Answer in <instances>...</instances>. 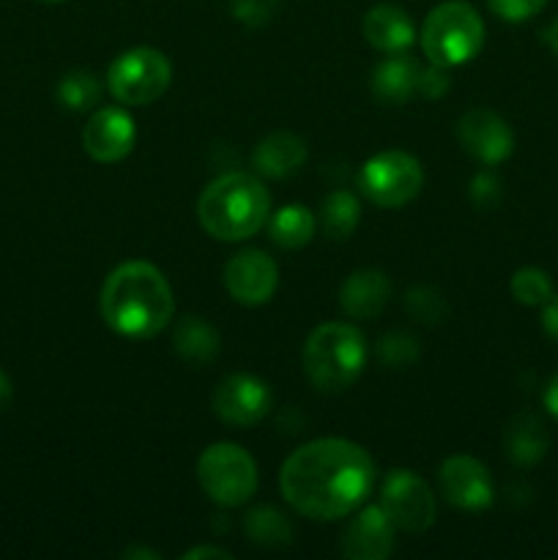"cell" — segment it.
Returning a JSON list of instances; mask_svg holds the SVG:
<instances>
[{
    "instance_id": "cell-1",
    "label": "cell",
    "mask_w": 558,
    "mask_h": 560,
    "mask_svg": "<svg viewBox=\"0 0 558 560\" xmlns=\"http://www.w3.org/2000/svg\"><path fill=\"white\" fill-rule=\"evenodd\" d=\"M372 481L375 463L359 443L321 438L284 459L279 490L299 514L332 523L348 517L367 501Z\"/></svg>"
},
{
    "instance_id": "cell-2",
    "label": "cell",
    "mask_w": 558,
    "mask_h": 560,
    "mask_svg": "<svg viewBox=\"0 0 558 560\" xmlns=\"http://www.w3.org/2000/svg\"><path fill=\"white\" fill-rule=\"evenodd\" d=\"M104 323L126 339H151L170 326L175 312L173 290L164 273L146 260L115 268L98 299Z\"/></svg>"
},
{
    "instance_id": "cell-3",
    "label": "cell",
    "mask_w": 558,
    "mask_h": 560,
    "mask_svg": "<svg viewBox=\"0 0 558 560\" xmlns=\"http://www.w3.org/2000/svg\"><path fill=\"white\" fill-rule=\"evenodd\" d=\"M271 217L268 189L249 173H224L202 189L197 219L219 241L252 238Z\"/></svg>"
},
{
    "instance_id": "cell-4",
    "label": "cell",
    "mask_w": 558,
    "mask_h": 560,
    "mask_svg": "<svg viewBox=\"0 0 558 560\" xmlns=\"http://www.w3.org/2000/svg\"><path fill=\"white\" fill-rule=\"evenodd\" d=\"M304 372L317 392L337 394L359 381L367 364V345L359 328L348 323H323L306 337Z\"/></svg>"
},
{
    "instance_id": "cell-5",
    "label": "cell",
    "mask_w": 558,
    "mask_h": 560,
    "mask_svg": "<svg viewBox=\"0 0 558 560\" xmlns=\"http://www.w3.org/2000/svg\"><path fill=\"white\" fill-rule=\"evenodd\" d=\"M485 22L479 11L465 0L435 5L421 25V49L438 66H463L481 52Z\"/></svg>"
},
{
    "instance_id": "cell-6",
    "label": "cell",
    "mask_w": 558,
    "mask_h": 560,
    "mask_svg": "<svg viewBox=\"0 0 558 560\" xmlns=\"http://www.w3.org/2000/svg\"><path fill=\"white\" fill-rule=\"evenodd\" d=\"M197 481L219 506H241L257 490V465L235 443H213L197 459Z\"/></svg>"
},
{
    "instance_id": "cell-7",
    "label": "cell",
    "mask_w": 558,
    "mask_h": 560,
    "mask_svg": "<svg viewBox=\"0 0 558 560\" xmlns=\"http://www.w3.org/2000/svg\"><path fill=\"white\" fill-rule=\"evenodd\" d=\"M173 82L167 55L153 47H135L118 55L107 71V91L124 107H142L164 96Z\"/></svg>"
},
{
    "instance_id": "cell-8",
    "label": "cell",
    "mask_w": 558,
    "mask_h": 560,
    "mask_svg": "<svg viewBox=\"0 0 558 560\" xmlns=\"http://www.w3.org/2000/svg\"><path fill=\"white\" fill-rule=\"evenodd\" d=\"M425 184L419 159L405 151H381L367 159L359 173V189L367 200L381 208H403L414 200Z\"/></svg>"
},
{
    "instance_id": "cell-9",
    "label": "cell",
    "mask_w": 558,
    "mask_h": 560,
    "mask_svg": "<svg viewBox=\"0 0 558 560\" xmlns=\"http://www.w3.org/2000/svg\"><path fill=\"white\" fill-rule=\"evenodd\" d=\"M394 528L405 534H425L435 523V498L427 481L414 470H392L381 487V503Z\"/></svg>"
},
{
    "instance_id": "cell-10",
    "label": "cell",
    "mask_w": 558,
    "mask_h": 560,
    "mask_svg": "<svg viewBox=\"0 0 558 560\" xmlns=\"http://www.w3.org/2000/svg\"><path fill=\"white\" fill-rule=\"evenodd\" d=\"M271 402L274 397L266 381L246 375V372L222 377L211 397L213 413L230 427H255L257 421L266 419Z\"/></svg>"
},
{
    "instance_id": "cell-11",
    "label": "cell",
    "mask_w": 558,
    "mask_h": 560,
    "mask_svg": "<svg viewBox=\"0 0 558 560\" xmlns=\"http://www.w3.org/2000/svg\"><path fill=\"white\" fill-rule=\"evenodd\" d=\"M438 485H441L443 498L463 512H485L496 498L490 470L468 454H454L443 459L438 470Z\"/></svg>"
},
{
    "instance_id": "cell-12",
    "label": "cell",
    "mask_w": 558,
    "mask_h": 560,
    "mask_svg": "<svg viewBox=\"0 0 558 560\" xmlns=\"http://www.w3.org/2000/svg\"><path fill=\"white\" fill-rule=\"evenodd\" d=\"M224 288H228L230 299L244 306L266 304L279 288L277 262L266 252H241V255L230 257L224 266Z\"/></svg>"
},
{
    "instance_id": "cell-13",
    "label": "cell",
    "mask_w": 558,
    "mask_h": 560,
    "mask_svg": "<svg viewBox=\"0 0 558 560\" xmlns=\"http://www.w3.org/2000/svg\"><path fill=\"white\" fill-rule=\"evenodd\" d=\"M137 142L135 120L126 109L104 107L91 115L82 129V148L93 162L115 164L131 153Z\"/></svg>"
},
{
    "instance_id": "cell-14",
    "label": "cell",
    "mask_w": 558,
    "mask_h": 560,
    "mask_svg": "<svg viewBox=\"0 0 558 560\" xmlns=\"http://www.w3.org/2000/svg\"><path fill=\"white\" fill-rule=\"evenodd\" d=\"M457 140L481 164H501L514 151L512 129L490 109H468L457 124Z\"/></svg>"
},
{
    "instance_id": "cell-15",
    "label": "cell",
    "mask_w": 558,
    "mask_h": 560,
    "mask_svg": "<svg viewBox=\"0 0 558 560\" xmlns=\"http://www.w3.org/2000/svg\"><path fill=\"white\" fill-rule=\"evenodd\" d=\"M394 525L381 506H364L345 525L339 552L350 560H383L392 556Z\"/></svg>"
},
{
    "instance_id": "cell-16",
    "label": "cell",
    "mask_w": 558,
    "mask_h": 560,
    "mask_svg": "<svg viewBox=\"0 0 558 560\" xmlns=\"http://www.w3.org/2000/svg\"><path fill=\"white\" fill-rule=\"evenodd\" d=\"M392 295V282L377 268H359L350 273L339 290V306L353 320H372L381 315Z\"/></svg>"
},
{
    "instance_id": "cell-17",
    "label": "cell",
    "mask_w": 558,
    "mask_h": 560,
    "mask_svg": "<svg viewBox=\"0 0 558 560\" xmlns=\"http://www.w3.org/2000/svg\"><path fill=\"white\" fill-rule=\"evenodd\" d=\"M364 38L377 52H405L416 42L414 20L405 9L394 3H381L367 11L364 16Z\"/></svg>"
},
{
    "instance_id": "cell-18",
    "label": "cell",
    "mask_w": 558,
    "mask_h": 560,
    "mask_svg": "<svg viewBox=\"0 0 558 560\" xmlns=\"http://www.w3.org/2000/svg\"><path fill=\"white\" fill-rule=\"evenodd\" d=\"M419 71L421 66L410 55H388L372 74V93L381 104H405L414 93H419Z\"/></svg>"
},
{
    "instance_id": "cell-19",
    "label": "cell",
    "mask_w": 558,
    "mask_h": 560,
    "mask_svg": "<svg viewBox=\"0 0 558 560\" xmlns=\"http://www.w3.org/2000/svg\"><path fill=\"white\" fill-rule=\"evenodd\" d=\"M252 159H255L257 173L268 175V178H288L304 167L306 145L301 137L290 135V131H277L255 148Z\"/></svg>"
},
{
    "instance_id": "cell-20",
    "label": "cell",
    "mask_w": 558,
    "mask_h": 560,
    "mask_svg": "<svg viewBox=\"0 0 558 560\" xmlns=\"http://www.w3.org/2000/svg\"><path fill=\"white\" fill-rule=\"evenodd\" d=\"M173 348L189 364H208L219 355V331L206 317H184L173 331Z\"/></svg>"
},
{
    "instance_id": "cell-21",
    "label": "cell",
    "mask_w": 558,
    "mask_h": 560,
    "mask_svg": "<svg viewBox=\"0 0 558 560\" xmlns=\"http://www.w3.org/2000/svg\"><path fill=\"white\" fill-rule=\"evenodd\" d=\"M550 438L536 416L523 413L507 427V454L514 465H536L547 454Z\"/></svg>"
},
{
    "instance_id": "cell-22",
    "label": "cell",
    "mask_w": 558,
    "mask_h": 560,
    "mask_svg": "<svg viewBox=\"0 0 558 560\" xmlns=\"http://www.w3.org/2000/svg\"><path fill=\"white\" fill-rule=\"evenodd\" d=\"M315 213L306 206H284L277 213L268 217V238L279 246V249H301L315 235Z\"/></svg>"
},
{
    "instance_id": "cell-23",
    "label": "cell",
    "mask_w": 558,
    "mask_h": 560,
    "mask_svg": "<svg viewBox=\"0 0 558 560\" xmlns=\"http://www.w3.org/2000/svg\"><path fill=\"white\" fill-rule=\"evenodd\" d=\"M361 219V206L356 200L353 191L337 189L332 195H326L321 206V222L323 230H326L328 238L334 241H345L353 235V230L359 228Z\"/></svg>"
},
{
    "instance_id": "cell-24",
    "label": "cell",
    "mask_w": 558,
    "mask_h": 560,
    "mask_svg": "<svg viewBox=\"0 0 558 560\" xmlns=\"http://www.w3.org/2000/svg\"><path fill=\"white\" fill-rule=\"evenodd\" d=\"M244 530L246 539H252V545L271 547V550L288 547L290 541H293V528H290L288 517L271 506H260L255 509V512L246 514Z\"/></svg>"
},
{
    "instance_id": "cell-25",
    "label": "cell",
    "mask_w": 558,
    "mask_h": 560,
    "mask_svg": "<svg viewBox=\"0 0 558 560\" xmlns=\"http://www.w3.org/2000/svg\"><path fill=\"white\" fill-rule=\"evenodd\" d=\"M102 96V82L91 71H69L58 82V102L69 109H88Z\"/></svg>"
},
{
    "instance_id": "cell-26",
    "label": "cell",
    "mask_w": 558,
    "mask_h": 560,
    "mask_svg": "<svg viewBox=\"0 0 558 560\" xmlns=\"http://www.w3.org/2000/svg\"><path fill=\"white\" fill-rule=\"evenodd\" d=\"M512 295L523 306H545L553 295V282L542 268L525 266L514 271Z\"/></svg>"
},
{
    "instance_id": "cell-27",
    "label": "cell",
    "mask_w": 558,
    "mask_h": 560,
    "mask_svg": "<svg viewBox=\"0 0 558 560\" xmlns=\"http://www.w3.org/2000/svg\"><path fill=\"white\" fill-rule=\"evenodd\" d=\"M405 306H408L410 315L419 317L421 323H438L443 317V299L438 293H432L430 288L410 290Z\"/></svg>"
},
{
    "instance_id": "cell-28",
    "label": "cell",
    "mask_w": 558,
    "mask_h": 560,
    "mask_svg": "<svg viewBox=\"0 0 558 560\" xmlns=\"http://www.w3.org/2000/svg\"><path fill=\"white\" fill-rule=\"evenodd\" d=\"M277 5L279 0H230V11H233L235 20L249 27L266 25L274 11H277Z\"/></svg>"
},
{
    "instance_id": "cell-29",
    "label": "cell",
    "mask_w": 558,
    "mask_h": 560,
    "mask_svg": "<svg viewBox=\"0 0 558 560\" xmlns=\"http://www.w3.org/2000/svg\"><path fill=\"white\" fill-rule=\"evenodd\" d=\"M547 0H487L490 11L507 22H525L545 9Z\"/></svg>"
},
{
    "instance_id": "cell-30",
    "label": "cell",
    "mask_w": 558,
    "mask_h": 560,
    "mask_svg": "<svg viewBox=\"0 0 558 560\" xmlns=\"http://www.w3.org/2000/svg\"><path fill=\"white\" fill-rule=\"evenodd\" d=\"M381 355L386 364L405 366L416 361V339L405 337V334H392V337L381 339Z\"/></svg>"
},
{
    "instance_id": "cell-31",
    "label": "cell",
    "mask_w": 558,
    "mask_h": 560,
    "mask_svg": "<svg viewBox=\"0 0 558 560\" xmlns=\"http://www.w3.org/2000/svg\"><path fill=\"white\" fill-rule=\"evenodd\" d=\"M449 91V77H446V66L432 63L430 69L419 71V93L425 98H441L443 93Z\"/></svg>"
},
{
    "instance_id": "cell-32",
    "label": "cell",
    "mask_w": 558,
    "mask_h": 560,
    "mask_svg": "<svg viewBox=\"0 0 558 560\" xmlns=\"http://www.w3.org/2000/svg\"><path fill=\"white\" fill-rule=\"evenodd\" d=\"M498 197H501V184H498L490 173H481L470 180V200H474L476 206L487 208V206H492Z\"/></svg>"
},
{
    "instance_id": "cell-33",
    "label": "cell",
    "mask_w": 558,
    "mask_h": 560,
    "mask_svg": "<svg viewBox=\"0 0 558 560\" xmlns=\"http://www.w3.org/2000/svg\"><path fill=\"white\" fill-rule=\"evenodd\" d=\"M542 328L547 337L558 342V295H550V301L542 306Z\"/></svg>"
},
{
    "instance_id": "cell-34",
    "label": "cell",
    "mask_w": 558,
    "mask_h": 560,
    "mask_svg": "<svg viewBox=\"0 0 558 560\" xmlns=\"http://www.w3.org/2000/svg\"><path fill=\"white\" fill-rule=\"evenodd\" d=\"M184 560H200V558H222V560H230V552L222 550V547H195V550H186Z\"/></svg>"
},
{
    "instance_id": "cell-35",
    "label": "cell",
    "mask_w": 558,
    "mask_h": 560,
    "mask_svg": "<svg viewBox=\"0 0 558 560\" xmlns=\"http://www.w3.org/2000/svg\"><path fill=\"white\" fill-rule=\"evenodd\" d=\"M545 408L553 419H558V375L545 388Z\"/></svg>"
},
{
    "instance_id": "cell-36",
    "label": "cell",
    "mask_w": 558,
    "mask_h": 560,
    "mask_svg": "<svg viewBox=\"0 0 558 560\" xmlns=\"http://www.w3.org/2000/svg\"><path fill=\"white\" fill-rule=\"evenodd\" d=\"M545 44L553 49V52H556V58H558V16L550 22V25H547V31H545Z\"/></svg>"
},
{
    "instance_id": "cell-37",
    "label": "cell",
    "mask_w": 558,
    "mask_h": 560,
    "mask_svg": "<svg viewBox=\"0 0 558 560\" xmlns=\"http://www.w3.org/2000/svg\"><path fill=\"white\" fill-rule=\"evenodd\" d=\"M11 402V381L3 370H0V410Z\"/></svg>"
},
{
    "instance_id": "cell-38",
    "label": "cell",
    "mask_w": 558,
    "mask_h": 560,
    "mask_svg": "<svg viewBox=\"0 0 558 560\" xmlns=\"http://www.w3.org/2000/svg\"><path fill=\"white\" fill-rule=\"evenodd\" d=\"M124 556L126 558H159V552H153V550H126Z\"/></svg>"
},
{
    "instance_id": "cell-39",
    "label": "cell",
    "mask_w": 558,
    "mask_h": 560,
    "mask_svg": "<svg viewBox=\"0 0 558 560\" xmlns=\"http://www.w3.org/2000/svg\"><path fill=\"white\" fill-rule=\"evenodd\" d=\"M44 3H63V0H44Z\"/></svg>"
}]
</instances>
